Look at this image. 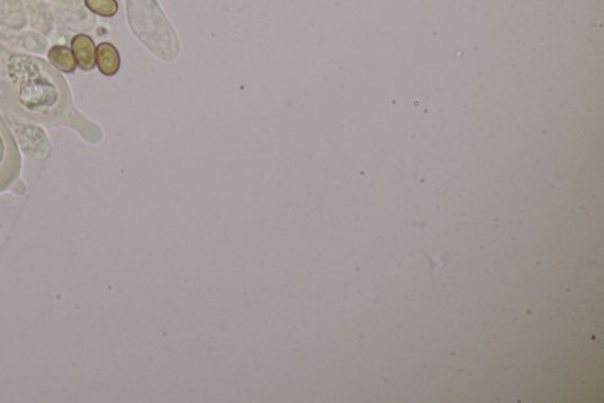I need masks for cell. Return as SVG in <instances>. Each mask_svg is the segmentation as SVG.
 Returning a JSON list of instances; mask_svg holds the SVG:
<instances>
[{
	"label": "cell",
	"instance_id": "obj_1",
	"mask_svg": "<svg viewBox=\"0 0 604 403\" xmlns=\"http://www.w3.org/2000/svg\"><path fill=\"white\" fill-rule=\"evenodd\" d=\"M6 74L14 100L27 117L43 123L56 121L69 108V86L53 66L40 58L12 55L6 62Z\"/></svg>",
	"mask_w": 604,
	"mask_h": 403
},
{
	"label": "cell",
	"instance_id": "obj_2",
	"mask_svg": "<svg viewBox=\"0 0 604 403\" xmlns=\"http://www.w3.org/2000/svg\"><path fill=\"white\" fill-rule=\"evenodd\" d=\"M21 168L16 141L6 124L0 119V192L8 189L17 180Z\"/></svg>",
	"mask_w": 604,
	"mask_h": 403
},
{
	"label": "cell",
	"instance_id": "obj_3",
	"mask_svg": "<svg viewBox=\"0 0 604 403\" xmlns=\"http://www.w3.org/2000/svg\"><path fill=\"white\" fill-rule=\"evenodd\" d=\"M71 51L82 70H93L95 66V46L88 35H76L71 41Z\"/></svg>",
	"mask_w": 604,
	"mask_h": 403
},
{
	"label": "cell",
	"instance_id": "obj_4",
	"mask_svg": "<svg viewBox=\"0 0 604 403\" xmlns=\"http://www.w3.org/2000/svg\"><path fill=\"white\" fill-rule=\"evenodd\" d=\"M95 65L104 76H114L119 70V55L110 42H101L95 49Z\"/></svg>",
	"mask_w": 604,
	"mask_h": 403
},
{
	"label": "cell",
	"instance_id": "obj_5",
	"mask_svg": "<svg viewBox=\"0 0 604 403\" xmlns=\"http://www.w3.org/2000/svg\"><path fill=\"white\" fill-rule=\"evenodd\" d=\"M49 59L51 65L62 73H73L77 66L76 58H74L71 49L64 46L51 47L49 51Z\"/></svg>",
	"mask_w": 604,
	"mask_h": 403
},
{
	"label": "cell",
	"instance_id": "obj_6",
	"mask_svg": "<svg viewBox=\"0 0 604 403\" xmlns=\"http://www.w3.org/2000/svg\"><path fill=\"white\" fill-rule=\"evenodd\" d=\"M85 3L97 16L114 17L118 11L115 0H85Z\"/></svg>",
	"mask_w": 604,
	"mask_h": 403
}]
</instances>
